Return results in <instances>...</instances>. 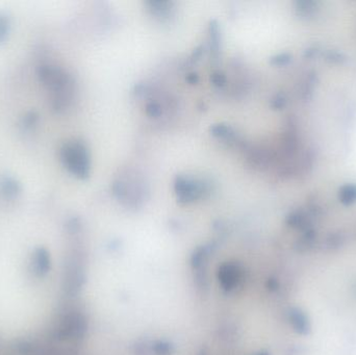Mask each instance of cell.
I'll list each match as a JSON object with an SVG mask.
<instances>
[{
  "instance_id": "cell-1",
  "label": "cell",
  "mask_w": 356,
  "mask_h": 355,
  "mask_svg": "<svg viewBox=\"0 0 356 355\" xmlns=\"http://www.w3.org/2000/svg\"><path fill=\"white\" fill-rule=\"evenodd\" d=\"M39 81L47 87L53 94L52 108L59 112L70 104L73 92L72 77L62 68L53 65H41L38 67Z\"/></svg>"
},
{
  "instance_id": "cell-2",
  "label": "cell",
  "mask_w": 356,
  "mask_h": 355,
  "mask_svg": "<svg viewBox=\"0 0 356 355\" xmlns=\"http://www.w3.org/2000/svg\"><path fill=\"white\" fill-rule=\"evenodd\" d=\"M64 167L79 180H86L91 171L90 152L87 145L81 140L66 142L59 151Z\"/></svg>"
},
{
  "instance_id": "cell-3",
  "label": "cell",
  "mask_w": 356,
  "mask_h": 355,
  "mask_svg": "<svg viewBox=\"0 0 356 355\" xmlns=\"http://www.w3.org/2000/svg\"><path fill=\"white\" fill-rule=\"evenodd\" d=\"M174 189L177 198L183 203L193 202L207 193L208 186L204 181L191 176L178 175L175 180Z\"/></svg>"
},
{
  "instance_id": "cell-4",
  "label": "cell",
  "mask_w": 356,
  "mask_h": 355,
  "mask_svg": "<svg viewBox=\"0 0 356 355\" xmlns=\"http://www.w3.org/2000/svg\"><path fill=\"white\" fill-rule=\"evenodd\" d=\"M218 277L225 291L233 290L241 279V271L235 264L226 263L219 268Z\"/></svg>"
},
{
  "instance_id": "cell-5",
  "label": "cell",
  "mask_w": 356,
  "mask_h": 355,
  "mask_svg": "<svg viewBox=\"0 0 356 355\" xmlns=\"http://www.w3.org/2000/svg\"><path fill=\"white\" fill-rule=\"evenodd\" d=\"M21 184L15 177L6 175L0 179V192L4 196L9 197V198H14V197H17L21 193Z\"/></svg>"
},
{
  "instance_id": "cell-6",
  "label": "cell",
  "mask_w": 356,
  "mask_h": 355,
  "mask_svg": "<svg viewBox=\"0 0 356 355\" xmlns=\"http://www.w3.org/2000/svg\"><path fill=\"white\" fill-rule=\"evenodd\" d=\"M210 131L213 135L221 137V139L227 141H234L236 140V133L232 127L226 124H216L210 127Z\"/></svg>"
},
{
  "instance_id": "cell-7",
  "label": "cell",
  "mask_w": 356,
  "mask_h": 355,
  "mask_svg": "<svg viewBox=\"0 0 356 355\" xmlns=\"http://www.w3.org/2000/svg\"><path fill=\"white\" fill-rule=\"evenodd\" d=\"M150 6V11L152 14L157 16L158 18L164 19L171 16L172 4L171 3H161V2H151L148 4Z\"/></svg>"
},
{
  "instance_id": "cell-8",
  "label": "cell",
  "mask_w": 356,
  "mask_h": 355,
  "mask_svg": "<svg viewBox=\"0 0 356 355\" xmlns=\"http://www.w3.org/2000/svg\"><path fill=\"white\" fill-rule=\"evenodd\" d=\"M11 28V18L6 12H0V43L6 41Z\"/></svg>"
},
{
  "instance_id": "cell-9",
  "label": "cell",
  "mask_w": 356,
  "mask_h": 355,
  "mask_svg": "<svg viewBox=\"0 0 356 355\" xmlns=\"http://www.w3.org/2000/svg\"><path fill=\"white\" fill-rule=\"evenodd\" d=\"M39 114L35 111H30L27 112L21 121V125L23 128H25L26 130H31L33 127L37 126L38 122H39Z\"/></svg>"
},
{
  "instance_id": "cell-10",
  "label": "cell",
  "mask_w": 356,
  "mask_h": 355,
  "mask_svg": "<svg viewBox=\"0 0 356 355\" xmlns=\"http://www.w3.org/2000/svg\"><path fill=\"white\" fill-rule=\"evenodd\" d=\"M152 350L156 355H171L174 352L173 346L166 342L155 343L152 347Z\"/></svg>"
},
{
  "instance_id": "cell-11",
  "label": "cell",
  "mask_w": 356,
  "mask_h": 355,
  "mask_svg": "<svg viewBox=\"0 0 356 355\" xmlns=\"http://www.w3.org/2000/svg\"><path fill=\"white\" fill-rule=\"evenodd\" d=\"M341 196L343 198V201H353V199L356 198V187L355 186H349L346 187L345 189L342 190Z\"/></svg>"
},
{
  "instance_id": "cell-12",
  "label": "cell",
  "mask_w": 356,
  "mask_h": 355,
  "mask_svg": "<svg viewBox=\"0 0 356 355\" xmlns=\"http://www.w3.org/2000/svg\"><path fill=\"white\" fill-rule=\"evenodd\" d=\"M146 111H147V113H148L150 116H152V117H156V116H158V115H160V114L162 113V110H161L160 104L156 103V102H150V103H148L147 106H146Z\"/></svg>"
},
{
  "instance_id": "cell-13",
  "label": "cell",
  "mask_w": 356,
  "mask_h": 355,
  "mask_svg": "<svg viewBox=\"0 0 356 355\" xmlns=\"http://www.w3.org/2000/svg\"><path fill=\"white\" fill-rule=\"evenodd\" d=\"M212 83L217 86H223L225 84V76L221 73H215L211 76Z\"/></svg>"
},
{
  "instance_id": "cell-14",
  "label": "cell",
  "mask_w": 356,
  "mask_h": 355,
  "mask_svg": "<svg viewBox=\"0 0 356 355\" xmlns=\"http://www.w3.org/2000/svg\"><path fill=\"white\" fill-rule=\"evenodd\" d=\"M259 355H267V354H265V353H261V354H259Z\"/></svg>"
}]
</instances>
